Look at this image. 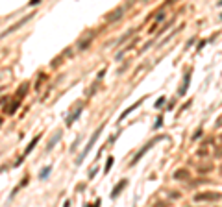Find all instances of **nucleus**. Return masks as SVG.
Here are the masks:
<instances>
[{
	"label": "nucleus",
	"mask_w": 222,
	"mask_h": 207,
	"mask_svg": "<svg viewBox=\"0 0 222 207\" xmlns=\"http://www.w3.org/2000/svg\"><path fill=\"white\" fill-rule=\"evenodd\" d=\"M102 130H104V124H102V126H100V128H98V130H96V131L93 133V135H91V139H89V143L85 144V148H83V152H82V154L78 155V159H76V163H78V165H80V163H82V161H83V159L87 157V154L91 152V148H93V144H94V143L98 141V137H100V133H102Z\"/></svg>",
	"instance_id": "nucleus-1"
},
{
	"label": "nucleus",
	"mask_w": 222,
	"mask_h": 207,
	"mask_svg": "<svg viewBox=\"0 0 222 207\" xmlns=\"http://www.w3.org/2000/svg\"><path fill=\"white\" fill-rule=\"evenodd\" d=\"M159 139H161V137H157V139H152L150 143H146V144H145V146H143V148H141V150H139V152L135 154V155H133V159H132V163H130V167H133V165H137V163H139V159H141V157H143V155H145V154H146V152H148V150H150V148H152V146H154L156 143H157V141H159Z\"/></svg>",
	"instance_id": "nucleus-2"
},
{
	"label": "nucleus",
	"mask_w": 222,
	"mask_h": 207,
	"mask_svg": "<svg viewBox=\"0 0 222 207\" xmlns=\"http://www.w3.org/2000/svg\"><path fill=\"white\" fill-rule=\"evenodd\" d=\"M222 194L219 193H202V194H196L195 200L196 202H211V200H220Z\"/></svg>",
	"instance_id": "nucleus-3"
},
{
	"label": "nucleus",
	"mask_w": 222,
	"mask_h": 207,
	"mask_svg": "<svg viewBox=\"0 0 222 207\" xmlns=\"http://www.w3.org/2000/svg\"><path fill=\"white\" fill-rule=\"evenodd\" d=\"M126 185H128V180H122L120 183H117V185L113 187V191H111V198H117V196H119V193H120Z\"/></svg>",
	"instance_id": "nucleus-4"
},
{
	"label": "nucleus",
	"mask_w": 222,
	"mask_h": 207,
	"mask_svg": "<svg viewBox=\"0 0 222 207\" xmlns=\"http://www.w3.org/2000/svg\"><path fill=\"white\" fill-rule=\"evenodd\" d=\"M143 102H145V98H141V100H139V102H135V104H133L132 107H128V109H126V111H124V113L120 115V120H122V118H126V117H128V115H130L132 111H135V109H137V107H139V106H141Z\"/></svg>",
	"instance_id": "nucleus-5"
},
{
	"label": "nucleus",
	"mask_w": 222,
	"mask_h": 207,
	"mask_svg": "<svg viewBox=\"0 0 222 207\" xmlns=\"http://www.w3.org/2000/svg\"><path fill=\"white\" fill-rule=\"evenodd\" d=\"M82 111H83V106H82V107H78V109H76V111H74L70 117H67V120H65V122H67V126H70V124H72V122H74V120H76L80 115H82Z\"/></svg>",
	"instance_id": "nucleus-6"
},
{
	"label": "nucleus",
	"mask_w": 222,
	"mask_h": 207,
	"mask_svg": "<svg viewBox=\"0 0 222 207\" xmlns=\"http://www.w3.org/2000/svg\"><path fill=\"white\" fill-rule=\"evenodd\" d=\"M39 141H41V135H37V137H33V139L30 141V144H28V148L24 150V155H28V154H31V150L35 148V144H37ZM24 155H22V157H24Z\"/></svg>",
	"instance_id": "nucleus-7"
},
{
	"label": "nucleus",
	"mask_w": 222,
	"mask_h": 207,
	"mask_svg": "<svg viewBox=\"0 0 222 207\" xmlns=\"http://www.w3.org/2000/svg\"><path fill=\"white\" fill-rule=\"evenodd\" d=\"M183 178H185V180L189 178V172H187L185 168H180V170L174 172V180H183Z\"/></svg>",
	"instance_id": "nucleus-8"
},
{
	"label": "nucleus",
	"mask_w": 222,
	"mask_h": 207,
	"mask_svg": "<svg viewBox=\"0 0 222 207\" xmlns=\"http://www.w3.org/2000/svg\"><path fill=\"white\" fill-rule=\"evenodd\" d=\"M122 13H124V7H119V9H117V11H115V13H111V15H109V17H107V20H119V19H120V15H122Z\"/></svg>",
	"instance_id": "nucleus-9"
},
{
	"label": "nucleus",
	"mask_w": 222,
	"mask_h": 207,
	"mask_svg": "<svg viewBox=\"0 0 222 207\" xmlns=\"http://www.w3.org/2000/svg\"><path fill=\"white\" fill-rule=\"evenodd\" d=\"M189 81H191V76H189V74H185V81H183L182 89L178 91V94H185V91H187V87H189Z\"/></svg>",
	"instance_id": "nucleus-10"
},
{
	"label": "nucleus",
	"mask_w": 222,
	"mask_h": 207,
	"mask_svg": "<svg viewBox=\"0 0 222 207\" xmlns=\"http://www.w3.org/2000/svg\"><path fill=\"white\" fill-rule=\"evenodd\" d=\"M50 172H52V165H50V167H46V168H43V170L39 172V180H44Z\"/></svg>",
	"instance_id": "nucleus-11"
},
{
	"label": "nucleus",
	"mask_w": 222,
	"mask_h": 207,
	"mask_svg": "<svg viewBox=\"0 0 222 207\" xmlns=\"http://www.w3.org/2000/svg\"><path fill=\"white\" fill-rule=\"evenodd\" d=\"M59 139H61V133H56V137H54V139H52V141L48 143V148H46V150H52V148L56 146V143H57Z\"/></svg>",
	"instance_id": "nucleus-12"
},
{
	"label": "nucleus",
	"mask_w": 222,
	"mask_h": 207,
	"mask_svg": "<svg viewBox=\"0 0 222 207\" xmlns=\"http://www.w3.org/2000/svg\"><path fill=\"white\" fill-rule=\"evenodd\" d=\"M113 163H115V159H113L111 155H109V157H107V161H106V168H104V172H106V174L109 172V168L113 167Z\"/></svg>",
	"instance_id": "nucleus-13"
},
{
	"label": "nucleus",
	"mask_w": 222,
	"mask_h": 207,
	"mask_svg": "<svg viewBox=\"0 0 222 207\" xmlns=\"http://www.w3.org/2000/svg\"><path fill=\"white\" fill-rule=\"evenodd\" d=\"M26 91H28V83H24V85H20V87H19L17 96H24V94H26Z\"/></svg>",
	"instance_id": "nucleus-14"
},
{
	"label": "nucleus",
	"mask_w": 222,
	"mask_h": 207,
	"mask_svg": "<svg viewBox=\"0 0 222 207\" xmlns=\"http://www.w3.org/2000/svg\"><path fill=\"white\" fill-rule=\"evenodd\" d=\"M163 104H165V96H161V98H159L157 102H156V106H154V107H157V109H159V107H161Z\"/></svg>",
	"instance_id": "nucleus-15"
},
{
	"label": "nucleus",
	"mask_w": 222,
	"mask_h": 207,
	"mask_svg": "<svg viewBox=\"0 0 222 207\" xmlns=\"http://www.w3.org/2000/svg\"><path fill=\"white\" fill-rule=\"evenodd\" d=\"M163 19H165V13H157V17H156V20H157V22H161Z\"/></svg>",
	"instance_id": "nucleus-16"
},
{
	"label": "nucleus",
	"mask_w": 222,
	"mask_h": 207,
	"mask_svg": "<svg viewBox=\"0 0 222 207\" xmlns=\"http://www.w3.org/2000/svg\"><path fill=\"white\" fill-rule=\"evenodd\" d=\"M98 205H100V202H96L94 205H87V207H98Z\"/></svg>",
	"instance_id": "nucleus-17"
},
{
	"label": "nucleus",
	"mask_w": 222,
	"mask_h": 207,
	"mask_svg": "<svg viewBox=\"0 0 222 207\" xmlns=\"http://www.w3.org/2000/svg\"><path fill=\"white\" fill-rule=\"evenodd\" d=\"M0 124H2V120H0Z\"/></svg>",
	"instance_id": "nucleus-18"
}]
</instances>
